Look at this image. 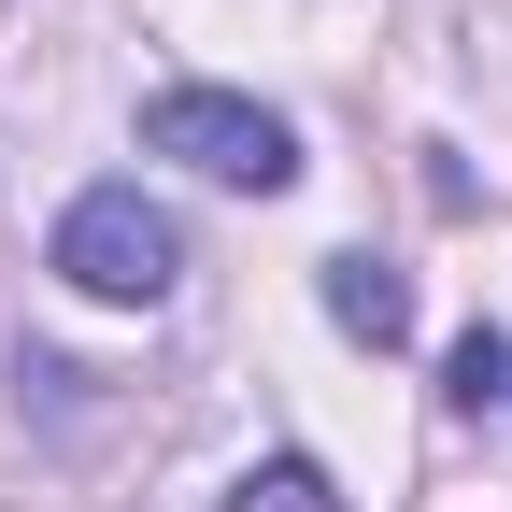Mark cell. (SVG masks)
Masks as SVG:
<instances>
[{
    "label": "cell",
    "instance_id": "obj_5",
    "mask_svg": "<svg viewBox=\"0 0 512 512\" xmlns=\"http://www.w3.org/2000/svg\"><path fill=\"white\" fill-rule=\"evenodd\" d=\"M441 370H456V413H512V328H470Z\"/></svg>",
    "mask_w": 512,
    "mask_h": 512
},
{
    "label": "cell",
    "instance_id": "obj_4",
    "mask_svg": "<svg viewBox=\"0 0 512 512\" xmlns=\"http://www.w3.org/2000/svg\"><path fill=\"white\" fill-rule=\"evenodd\" d=\"M228 512H356V498L313 470V456H271V470H242V484H228Z\"/></svg>",
    "mask_w": 512,
    "mask_h": 512
},
{
    "label": "cell",
    "instance_id": "obj_1",
    "mask_svg": "<svg viewBox=\"0 0 512 512\" xmlns=\"http://www.w3.org/2000/svg\"><path fill=\"white\" fill-rule=\"evenodd\" d=\"M57 285H86V299H171L185 285V228L143 200V185H86L72 214H57Z\"/></svg>",
    "mask_w": 512,
    "mask_h": 512
},
{
    "label": "cell",
    "instance_id": "obj_3",
    "mask_svg": "<svg viewBox=\"0 0 512 512\" xmlns=\"http://www.w3.org/2000/svg\"><path fill=\"white\" fill-rule=\"evenodd\" d=\"M328 313H342L370 356H384V342H413V285L384 271V256H328Z\"/></svg>",
    "mask_w": 512,
    "mask_h": 512
},
{
    "label": "cell",
    "instance_id": "obj_2",
    "mask_svg": "<svg viewBox=\"0 0 512 512\" xmlns=\"http://www.w3.org/2000/svg\"><path fill=\"white\" fill-rule=\"evenodd\" d=\"M143 143L185 157L200 185H256V200L299 171V128H285L271 100H228V86H157V100H143Z\"/></svg>",
    "mask_w": 512,
    "mask_h": 512
}]
</instances>
